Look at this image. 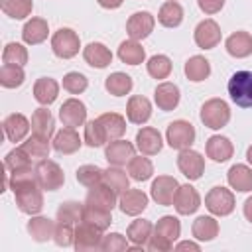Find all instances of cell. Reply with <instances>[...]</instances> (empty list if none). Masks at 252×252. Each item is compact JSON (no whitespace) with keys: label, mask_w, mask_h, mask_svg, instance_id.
Listing matches in <instances>:
<instances>
[{"label":"cell","mask_w":252,"mask_h":252,"mask_svg":"<svg viewBox=\"0 0 252 252\" xmlns=\"http://www.w3.org/2000/svg\"><path fill=\"white\" fill-rule=\"evenodd\" d=\"M8 185L14 191L16 205H18V209L22 213H26V215H37L43 209L41 185L35 179V171H32V169L10 171Z\"/></svg>","instance_id":"6da1fadb"},{"label":"cell","mask_w":252,"mask_h":252,"mask_svg":"<svg viewBox=\"0 0 252 252\" xmlns=\"http://www.w3.org/2000/svg\"><path fill=\"white\" fill-rule=\"evenodd\" d=\"M228 94L240 108L252 106V71H236L228 79Z\"/></svg>","instance_id":"7a4b0ae2"},{"label":"cell","mask_w":252,"mask_h":252,"mask_svg":"<svg viewBox=\"0 0 252 252\" xmlns=\"http://www.w3.org/2000/svg\"><path fill=\"white\" fill-rule=\"evenodd\" d=\"M228 120H230V108L222 98H211L201 106V122L207 128L219 130L226 126Z\"/></svg>","instance_id":"3957f363"},{"label":"cell","mask_w":252,"mask_h":252,"mask_svg":"<svg viewBox=\"0 0 252 252\" xmlns=\"http://www.w3.org/2000/svg\"><path fill=\"white\" fill-rule=\"evenodd\" d=\"M35 179L37 183L41 185V189L45 191H57L63 181H65V175H63V169L59 167V163L51 161V159H41L35 167Z\"/></svg>","instance_id":"277c9868"},{"label":"cell","mask_w":252,"mask_h":252,"mask_svg":"<svg viewBox=\"0 0 252 252\" xmlns=\"http://www.w3.org/2000/svg\"><path fill=\"white\" fill-rule=\"evenodd\" d=\"M102 230L91 222L81 220L75 228V240L73 246L77 252H89V250H100L102 244Z\"/></svg>","instance_id":"5b68a950"},{"label":"cell","mask_w":252,"mask_h":252,"mask_svg":"<svg viewBox=\"0 0 252 252\" xmlns=\"http://www.w3.org/2000/svg\"><path fill=\"white\" fill-rule=\"evenodd\" d=\"M79 45H81L79 35H77L73 30H69V28L57 30V32L53 33V37H51V49H53V53H55L57 57H61V59H71V57H75V55L79 53Z\"/></svg>","instance_id":"8992f818"},{"label":"cell","mask_w":252,"mask_h":252,"mask_svg":"<svg viewBox=\"0 0 252 252\" xmlns=\"http://www.w3.org/2000/svg\"><path fill=\"white\" fill-rule=\"evenodd\" d=\"M165 138H167V144L173 150H179L181 152V150L191 148V144L195 142V128L187 120H175V122H171L167 126Z\"/></svg>","instance_id":"52a82bcc"},{"label":"cell","mask_w":252,"mask_h":252,"mask_svg":"<svg viewBox=\"0 0 252 252\" xmlns=\"http://www.w3.org/2000/svg\"><path fill=\"white\" fill-rule=\"evenodd\" d=\"M205 207L217 217H226L234 211V195L224 187H213L205 195Z\"/></svg>","instance_id":"ba28073f"},{"label":"cell","mask_w":252,"mask_h":252,"mask_svg":"<svg viewBox=\"0 0 252 252\" xmlns=\"http://www.w3.org/2000/svg\"><path fill=\"white\" fill-rule=\"evenodd\" d=\"M177 167L187 179H199L205 171V159L195 150H181L177 156Z\"/></svg>","instance_id":"9c48e42d"},{"label":"cell","mask_w":252,"mask_h":252,"mask_svg":"<svg viewBox=\"0 0 252 252\" xmlns=\"http://www.w3.org/2000/svg\"><path fill=\"white\" fill-rule=\"evenodd\" d=\"M179 189V183L175 177H169V175H159L158 179H154L152 183V199L158 203V205H163V207H169L173 205V197Z\"/></svg>","instance_id":"30bf717a"},{"label":"cell","mask_w":252,"mask_h":252,"mask_svg":"<svg viewBox=\"0 0 252 252\" xmlns=\"http://www.w3.org/2000/svg\"><path fill=\"white\" fill-rule=\"evenodd\" d=\"M173 207L179 215H193L201 207V197L195 187L191 185H179L175 197H173Z\"/></svg>","instance_id":"8fae6325"},{"label":"cell","mask_w":252,"mask_h":252,"mask_svg":"<svg viewBox=\"0 0 252 252\" xmlns=\"http://www.w3.org/2000/svg\"><path fill=\"white\" fill-rule=\"evenodd\" d=\"M154 24H156V20H154V16L150 12H136V14H132L128 18L126 32H128V35L132 39L138 41V39L148 37L154 32Z\"/></svg>","instance_id":"7c38bea8"},{"label":"cell","mask_w":252,"mask_h":252,"mask_svg":"<svg viewBox=\"0 0 252 252\" xmlns=\"http://www.w3.org/2000/svg\"><path fill=\"white\" fill-rule=\"evenodd\" d=\"M59 118H61L63 126H67V128H77V126H81V124L85 122V118H87V108H85V104H83L81 100L69 98V100H65V102L61 104V108H59Z\"/></svg>","instance_id":"4fadbf2b"},{"label":"cell","mask_w":252,"mask_h":252,"mask_svg":"<svg viewBox=\"0 0 252 252\" xmlns=\"http://www.w3.org/2000/svg\"><path fill=\"white\" fill-rule=\"evenodd\" d=\"M118 207L124 215H130V217H136L140 215L146 207H148V195L140 189H126L124 193H120V201H118Z\"/></svg>","instance_id":"5bb4252c"},{"label":"cell","mask_w":252,"mask_h":252,"mask_svg":"<svg viewBox=\"0 0 252 252\" xmlns=\"http://www.w3.org/2000/svg\"><path fill=\"white\" fill-rule=\"evenodd\" d=\"M220 41V28L215 20H203L195 28V43L201 49H213Z\"/></svg>","instance_id":"9a60e30c"},{"label":"cell","mask_w":252,"mask_h":252,"mask_svg":"<svg viewBox=\"0 0 252 252\" xmlns=\"http://www.w3.org/2000/svg\"><path fill=\"white\" fill-rule=\"evenodd\" d=\"M104 158H106V161L110 165H118V167L126 165L134 158V146L130 142H126V140H120V138L112 140L104 150Z\"/></svg>","instance_id":"2e32d148"},{"label":"cell","mask_w":252,"mask_h":252,"mask_svg":"<svg viewBox=\"0 0 252 252\" xmlns=\"http://www.w3.org/2000/svg\"><path fill=\"white\" fill-rule=\"evenodd\" d=\"M2 128H4L6 138L16 144V142H22L28 136V132H30V120L24 114L14 112V114H10V116L4 118Z\"/></svg>","instance_id":"e0dca14e"},{"label":"cell","mask_w":252,"mask_h":252,"mask_svg":"<svg viewBox=\"0 0 252 252\" xmlns=\"http://www.w3.org/2000/svg\"><path fill=\"white\" fill-rule=\"evenodd\" d=\"M83 57L85 61L91 65V67H96V69H104L112 63V53L106 45L98 43V41H93L89 43L85 49H83Z\"/></svg>","instance_id":"ac0fdd59"},{"label":"cell","mask_w":252,"mask_h":252,"mask_svg":"<svg viewBox=\"0 0 252 252\" xmlns=\"http://www.w3.org/2000/svg\"><path fill=\"white\" fill-rule=\"evenodd\" d=\"M126 116H128V120L132 124H144V122H148L150 116H152V104H150V100L146 96H140V94L130 96L128 106H126Z\"/></svg>","instance_id":"d6986e66"},{"label":"cell","mask_w":252,"mask_h":252,"mask_svg":"<svg viewBox=\"0 0 252 252\" xmlns=\"http://www.w3.org/2000/svg\"><path fill=\"white\" fill-rule=\"evenodd\" d=\"M136 146L144 156H156L161 150V134L156 128H142L136 134Z\"/></svg>","instance_id":"ffe728a7"},{"label":"cell","mask_w":252,"mask_h":252,"mask_svg":"<svg viewBox=\"0 0 252 252\" xmlns=\"http://www.w3.org/2000/svg\"><path fill=\"white\" fill-rule=\"evenodd\" d=\"M85 203L112 211L114 205H116V193H114L110 187H106L104 183H98V185H94V187H89V193H87Z\"/></svg>","instance_id":"44dd1931"},{"label":"cell","mask_w":252,"mask_h":252,"mask_svg":"<svg viewBox=\"0 0 252 252\" xmlns=\"http://www.w3.org/2000/svg\"><path fill=\"white\" fill-rule=\"evenodd\" d=\"M232 152H234L232 142L228 138H224V136H211L207 140V156L213 161L222 163V161L232 158Z\"/></svg>","instance_id":"7402d4cb"},{"label":"cell","mask_w":252,"mask_h":252,"mask_svg":"<svg viewBox=\"0 0 252 252\" xmlns=\"http://www.w3.org/2000/svg\"><path fill=\"white\" fill-rule=\"evenodd\" d=\"M154 98H156L158 108H161V110H173L179 104V89L173 83H161V85L156 87Z\"/></svg>","instance_id":"603a6c76"},{"label":"cell","mask_w":252,"mask_h":252,"mask_svg":"<svg viewBox=\"0 0 252 252\" xmlns=\"http://www.w3.org/2000/svg\"><path fill=\"white\" fill-rule=\"evenodd\" d=\"M96 120L100 122L102 130L106 134V140H110V142L112 140H118L126 132V118L120 116V114H116V112H104Z\"/></svg>","instance_id":"cb8c5ba5"},{"label":"cell","mask_w":252,"mask_h":252,"mask_svg":"<svg viewBox=\"0 0 252 252\" xmlns=\"http://www.w3.org/2000/svg\"><path fill=\"white\" fill-rule=\"evenodd\" d=\"M226 179H228V185L236 191H252V169L248 165H242V163H236L228 169L226 173Z\"/></svg>","instance_id":"d4e9b609"},{"label":"cell","mask_w":252,"mask_h":252,"mask_svg":"<svg viewBox=\"0 0 252 252\" xmlns=\"http://www.w3.org/2000/svg\"><path fill=\"white\" fill-rule=\"evenodd\" d=\"M28 232L35 242H45V240L53 238L55 222L47 217H32L28 220Z\"/></svg>","instance_id":"484cf974"},{"label":"cell","mask_w":252,"mask_h":252,"mask_svg":"<svg viewBox=\"0 0 252 252\" xmlns=\"http://www.w3.org/2000/svg\"><path fill=\"white\" fill-rule=\"evenodd\" d=\"M81 148V138L75 132V128H63L53 138V150L59 154H75Z\"/></svg>","instance_id":"4316f807"},{"label":"cell","mask_w":252,"mask_h":252,"mask_svg":"<svg viewBox=\"0 0 252 252\" xmlns=\"http://www.w3.org/2000/svg\"><path fill=\"white\" fill-rule=\"evenodd\" d=\"M226 51L232 57H248L252 53V35L248 32H234L226 39Z\"/></svg>","instance_id":"83f0119b"},{"label":"cell","mask_w":252,"mask_h":252,"mask_svg":"<svg viewBox=\"0 0 252 252\" xmlns=\"http://www.w3.org/2000/svg\"><path fill=\"white\" fill-rule=\"evenodd\" d=\"M59 94V85L51 77H41L33 85V96L39 104H51Z\"/></svg>","instance_id":"f1b7e54d"},{"label":"cell","mask_w":252,"mask_h":252,"mask_svg":"<svg viewBox=\"0 0 252 252\" xmlns=\"http://www.w3.org/2000/svg\"><path fill=\"white\" fill-rule=\"evenodd\" d=\"M47 32H49V28H47V22H45V20H41V18H32V20L24 26L22 37H24L26 43L37 45V43H41V41L47 37Z\"/></svg>","instance_id":"f546056e"},{"label":"cell","mask_w":252,"mask_h":252,"mask_svg":"<svg viewBox=\"0 0 252 252\" xmlns=\"http://www.w3.org/2000/svg\"><path fill=\"white\" fill-rule=\"evenodd\" d=\"M32 130L37 136L51 138V134L55 130V122H53V116H51V112L47 108H35L33 110V114H32Z\"/></svg>","instance_id":"4dcf8cb0"},{"label":"cell","mask_w":252,"mask_h":252,"mask_svg":"<svg viewBox=\"0 0 252 252\" xmlns=\"http://www.w3.org/2000/svg\"><path fill=\"white\" fill-rule=\"evenodd\" d=\"M118 57L122 63H128V65H140L144 59H146V51L144 47L136 41V39H128V41H122L120 47H118Z\"/></svg>","instance_id":"1f68e13d"},{"label":"cell","mask_w":252,"mask_h":252,"mask_svg":"<svg viewBox=\"0 0 252 252\" xmlns=\"http://www.w3.org/2000/svg\"><path fill=\"white\" fill-rule=\"evenodd\" d=\"M185 75H187V79L193 81V83L205 81V79L211 75V65H209V61H207L205 57L193 55V57H189L187 63H185Z\"/></svg>","instance_id":"d6a6232c"},{"label":"cell","mask_w":252,"mask_h":252,"mask_svg":"<svg viewBox=\"0 0 252 252\" xmlns=\"http://www.w3.org/2000/svg\"><path fill=\"white\" fill-rule=\"evenodd\" d=\"M83 220L85 222H91L94 226H98L100 230L108 228L110 222H112V215L108 209H100V207H94V205H89L85 203L83 205Z\"/></svg>","instance_id":"836d02e7"},{"label":"cell","mask_w":252,"mask_h":252,"mask_svg":"<svg viewBox=\"0 0 252 252\" xmlns=\"http://www.w3.org/2000/svg\"><path fill=\"white\" fill-rule=\"evenodd\" d=\"M102 183H104L106 187H110L116 195L124 193V191L128 189V185H130L126 171H122L118 165H112V167L104 169V173H102Z\"/></svg>","instance_id":"e575fe53"},{"label":"cell","mask_w":252,"mask_h":252,"mask_svg":"<svg viewBox=\"0 0 252 252\" xmlns=\"http://www.w3.org/2000/svg\"><path fill=\"white\" fill-rule=\"evenodd\" d=\"M191 230H193V236L197 240L209 242L219 234V222L213 217H197Z\"/></svg>","instance_id":"d590c367"},{"label":"cell","mask_w":252,"mask_h":252,"mask_svg":"<svg viewBox=\"0 0 252 252\" xmlns=\"http://www.w3.org/2000/svg\"><path fill=\"white\" fill-rule=\"evenodd\" d=\"M158 20H159V24L165 26V28H175V26H179L181 20H183V8H181L175 0H167V2L159 8Z\"/></svg>","instance_id":"8d00e7d4"},{"label":"cell","mask_w":252,"mask_h":252,"mask_svg":"<svg viewBox=\"0 0 252 252\" xmlns=\"http://www.w3.org/2000/svg\"><path fill=\"white\" fill-rule=\"evenodd\" d=\"M150 236H152V222L146 220V219L134 220V222L128 226V230H126V238H128L132 244H138V246L148 244Z\"/></svg>","instance_id":"74e56055"},{"label":"cell","mask_w":252,"mask_h":252,"mask_svg":"<svg viewBox=\"0 0 252 252\" xmlns=\"http://www.w3.org/2000/svg\"><path fill=\"white\" fill-rule=\"evenodd\" d=\"M104 87H106V91H108L110 94H114V96H124V94H128V93L132 91V79H130V75H126V73L116 71V73H112V75L106 77Z\"/></svg>","instance_id":"f35d334b"},{"label":"cell","mask_w":252,"mask_h":252,"mask_svg":"<svg viewBox=\"0 0 252 252\" xmlns=\"http://www.w3.org/2000/svg\"><path fill=\"white\" fill-rule=\"evenodd\" d=\"M0 8L6 16L14 20H24L32 14L33 0H0Z\"/></svg>","instance_id":"ab89813d"},{"label":"cell","mask_w":252,"mask_h":252,"mask_svg":"<svg viewBox=\"0 0 252 252\" xmlns=\"http://www.w3.org/2000/svg\"><path fill=\"white\" fill-rule=\"evenodd\" d=\"M83 220V205L77 201H65L57 209V222L79 224Z\"/></svg>","instance_id":"60d3db41"},{"label":"cell","mask_w":252,"mask_h":252,"mask_svg":"<svg viewBox=\"0 0 252 252\" xmlns=\"http://www.w3.org/2000/svg\"><path fill=\"white\" fill-rule=\"evenodd\" d=\"M32 156L24 148H16L6 154L4 158V167L8 171H20V169H32Z\"/></svg>","instance_id":"b9f144b4"},{"label":"cell","mask_w":252,"mask_h":252,"mask_svg":"<svg viewBox=\"0 0 252 252\" xmlns=\"http://www.w3.org/2000/svg\"><path fill=\"white\" fill-rule=\"evenodd\" d=\"M24 79H26V75L20 65H8V63L2 65V69H0V85L2 87L16 89L24 83Z\"/></svg>","instance_id":"7bdbcfd3"},{"label":"cell","mask_w":252,"mask_h":252,"mask_svg":"<svg viewBox=\"0 0 252 252\" xmlns=\"http://www.w3.org/2000/svg\"><path fill=\"white\" fill-rule=\"evenodd\" d=\"M128 173H130V177L132 179H136V181H146V179H150L152 177V173H154V165H152V161L148 159V158H132L130 161H128Z\"/></svg>","instance_id":"ee69618b"},{"label":"cell","mask_w":252,"mask_h":252,"mask_svg":"<svg viewBox=\"0 0 252 252\" xmlns=\"http://www.w3.org/2000/svg\"><path fill=\"white\" fill-rule=\"evenodd\" d=\"M154 232L161 234L163 238H167V240L173 244V240H177V238H179V234H181V224H179V220H177L175 217L165 215V217H161V219L158 220V224H156Z\"/></svg>","instance_id":"f6af8a7d"},{"label":"cell","mask_w":252,"mask_h":252,"mask_svg":"<svg viewBox=\"0 0 252 252\" xmlns=\"http://www.w3.org/2000/svg\"><path fill=\"white\" fill-rule=\"evenodd\" d=\"M22 148L32 156V158H47L49 156V138H43V136H37V134H32L24 144Z\"/></svg>","instance_id":"bcb514c9"},{"label":"cell","mask_w":252,"mask_h":252,"mask_svg":"<svg viewBox=\"0 0 252 252\" xmlns=\"http://www.w3.org/2000/svg\"><path fill=\"white\" fill-rule=\"evenodd\" d=\"M2 61L8 65H26L28 63V49L22 43H8L2 51Z\"/></svg>","instance_id":"7dc6e473"},{"label":"cell","mask_w":252,"mask_h":252,"mask_svg":"<svg viewBox=\"0 0 252 252\" xmlns=\"http://www.w3.org/2000/svg\"><path fill=\"white\" fill-rule=\"evenodd\" d=\"M102 173L104 169H100L98 165H81L77 169V181L85 187H94L102 183Z\"/></svg>","instance_id":"c3c4849f"},{"label":"cell","mask_w":252,"mask_h":252,"mask_svg":"<svg viewBox=\"0 0 252 252\" xmlns=\"http://www.w3.org/2000/svg\"><path fill=\"white\" fill-rule=\"evenodd\" d=\"M104 142H108V140H106V134H104L100 122L98 120L87 122V126H85V144L91 146V148H100Z\"/></svg>","instance_id":"681fc988"},{"label":"cell","mask_w":252,"mask_h":252,"mask_svg":"<svg viewBox=\"0 0 252 252\" xmlns=\"http://www.w3.org/2000/svg\"><path fill=\"white\" fill-rule=\"evenodd\" d=\"M148 73L154 79H165L171 73V61L165 55H154L148 61Z\"/></svg>","instance_id":"f907efd6"},{"label":"cell","mask_w":252,"mask_h":252,"mask_svg":"<svg viewBox=\"0 0 252 252\" xmlns=\"http://www.w3.org/2000/svg\"><path fill=\"white\" fill-rule=\"evenodd\" d=\"M87 77L83 73H77V71H71L63 77V89L69 91L71 94H81L85 89H87Z\"/></svg>","instance_id":"816d5d0a"},{"label":"cell","mask_w":252,"mask_h":252,"mask_svg":"<svg viewBox=\"0 0 252 252\" xmlns=\"http://www.w3.org/2000/svg\"><path fill=\"white\" fill-rule=\"evenodd\" d=\"M53 240L57 246H71L73 240H75V230H73V224H67V222H55V232H53Z\"/></svg>","instance_id":"f5cc1de1"},{"label":"cell","mask_w":252,"mask_h":252,"mask_svg":"<svg viewBox=\"0 0 252 252\" xmlns=\"http://www.w3.org/2000/svg\"><path fill=\"white\" fill-rule=\"evenodd\" d=\"M100 250H104V252H122V250H128V238H124L118 232L106 234V236H102Z\"/></svg>","instance_id":"db71d44e"},{"label":"cell","mask_w":252,"mask_h":252,"mask_svg":"<svg viewBox=\"0 0 252 252\" xmlns=\"http://www.w3.org/2000/svg\"><path fill=\"white\" fill-rule=\"evenodd\" d=\"M171 248H173V244L167 238H163L158 232H152V236L148 240V250H152V252H167Z\"/></svg>","instance_id":"11a10c76"},{"label":"cell","mask_w":252,"mask_h":252,"mask_svg":"<svg viewBox=\"0 0 252 252\" xmlns=\"http://www.w3.org/2000/svg\"><path fill=\"white\" fill-rule=\"evenodd\" d=\"M197 4L205 14H217L224 6V0H197Z\"/></svg>","instance_id":"9f6ffc18"},{"label":"cell","mask_w":252,"mask_h":252,"mask_svg":"<svg viewBox=\"0 0 252 252\" xmlns=\"http://www.w3.org/2000/svg\"><path fill=\"white\" fill-rule=\"evenodd\" d=\"M175 250H193V252H199V244L185 240V242H179V244L175 246Z\"/></svg>","instance_id":"6f0895ef"},{"label":"cell","mask_w":252,"mask_h":252,"mask_svg":"<svg viewBox=\"0 0 252 252\" xmlns=\"http://www.w3.org/2000/svg\"><path fill=\"white\" fill-rule=\"evenodd\" d=\"M122 2H124V0H98V4H100L102 8H108V10H114V8L122 6Z\"/></svg>","instance_id":"680465c9"},{"label":"cell","mask_w":252,"mask_h":252,"mask_svg":"<svg viewBox=\"0 0 252 252\" xmlns=\"http://www.w3.org/2000/svg\"><path fill=\"white\" fill-rule=\"evenodd\" d=\"M244 217H246V220L252 222V197H248L244 201Z\"/></svg>","instance_id":"91938a15"},{"label":"cell","mask_w":252,"mask_h":252,"mask_svg":"<svg viewBox=\"0 0 252 252\" xmlns=\"http://www.w3.org/2000/svg\"><path fill=\"white\" fill-rule=\"evenodd\" d=\"M246 159H248V161H250V165H252V146L246 150Z\"/></svg>","instance_id":"94428289"}]
</instances>
